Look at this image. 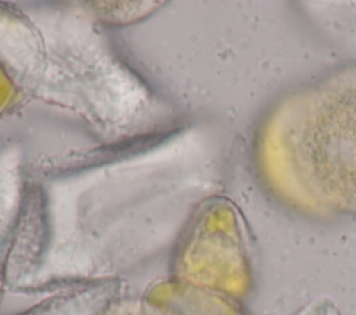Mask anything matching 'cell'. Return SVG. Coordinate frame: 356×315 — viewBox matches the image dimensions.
<instances>
[{
  "label": "cell",
  "mask_w": 356,
  "mask_h": 315,
  "mask_svg": "<svg viewBox=\"0 0 356 315\" xmlns=\"http://www.w3.org/2000/svg\"><path fill=\"white\" fill-rule=\"evenodd\" d=\"M170 278L242 301L252 286L243 226L224 201L199 207L172 247Z\"/></svg>",
  "instance_id": "cell-2"
},
{
  "label": "cell",
  "mask_w": 356,
  "mask_h": 315,
  "mask_svg": "<svg viewBox=\"0 0 356 315\" xmlns=\"http://www.w3.org/2000/svg\"><path fill=\"white\" fill-rule=\"evenodd\" d=\"M145 294L159 315H249L241 301L171 278L152 284Z\"/></svg>",
  "instance_id": "cell-3"
},
{
  "label": "cell",
  "mask_w": 356,
  "mask_h": 315,
  "mask_svg": "<svg viewBox=\"0 0 356 315\" xmlns=\"http://www.w3.org/2000/svg\"><path fill=\"white\" fill-rule=\"evenodd\" d=\"M11 228L10 225L4 223V222H0V291H1V284L4 282V278H6V272L8 271L7 269V255H8V251L14 247H11Z\"/></svg>",
  "instance_id": "cell-7"
},
{
  "label": "cell",
  "mask_w": 356,
  "mask_h": 315,
  "mask_svg": "<svg viewBox=\"0 0 356 315\" xmlns=\"http://www.w3.org/2000/svg\"><path fill=\"white\" fill-rule=\"evenodd\" d=\"M99 315H159L154 303L142 296H124L117 293L103 307Z\"/></svg>",
  "instance_id": "cell-6"
},
{
  "label": "cell",
  "mask_w": 356,
  "mask_h": 315,
  "mask_svg": "<svg viewBox=\"0 0 356 315\" xmlns=\"http://www.w3.org/2000/svg\"><path fill=\"white\" fill-rule=\"evenodd\" d=\"M296 315H339V312L337 311L335 304L325 298H320L309 303Z\"/></svg>",
  "instance_id": "cell-9"
},
{
  "label": "cell",
  "mask_w": 356,
  "mask_h": 315,
  "mask_svg": "<svg viewBox=\"0 0 356 315\" xmlns=\"http://www.w3.org/2000/svg\"><path fill=\"white\" fill-rule=\"evenodd\" d=\"M14 94H15L14 83H13L6 67L0 61V112L10 105Z\"/></svg>",
  "instance_id": "cell-8"
},
{
  "label": "cell",
  "mask_w": 356,
  "mask_h": 315,
  "mask_svg": "<svg viewBox=\"0 0 356 315\" xmlns=\"http://www.w3.org/2000/svg\"><path fill=\"white\" fill-rule=\"evenodd\" d=\"M93 12L106 22L131 24L150 15L160 3L154 1H102L90 3Z\"/></svg>",
  "instance_id": "cell-5"
},
{
  "label": "cell",
  "mask_w": 356,
  "mask_h": 315,
  "mask_svg": "<svg viewBox=\"0 0 356 315\" xmlns=\"http://www.w3.org/2000/svg\"><path fill=\"white\" fill-rule=\"evenodd\" d=\"M114 282H93L79 284L67 293L50 297L15 315H99L103 307L117 294Z\"/></svg>",
  "instance_id": "cell-4"
},
{
  "label": "cell",
  "mask_w": 356,
  "mask_h": 315,
  "mask_svg": "<svg viewBox=\"0 0 356 315\" xmlns=\"http://www.w3.org/2000/svg\"><path fill=\"white\" fill-rule=\"evenodd\" d=\"M253 160L261 186L289 211L356 218V62L278 97L257 125Z\"/></svg>",
  "instance_id": "cell-1"
}]
</instances>
